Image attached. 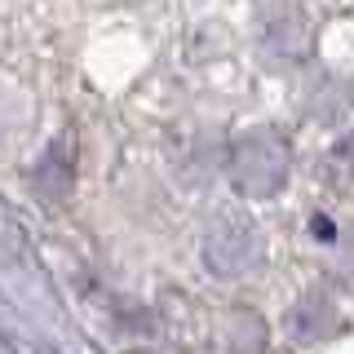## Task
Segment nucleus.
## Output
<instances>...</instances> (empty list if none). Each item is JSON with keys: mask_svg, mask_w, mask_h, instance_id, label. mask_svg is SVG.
<instances>
[{"mask_svg": "<svg viewBox=\"0 0 354 354\" xmlns=\"http://www.w3.org/2000/svg\"><path fill=\"white\" fill-rule=\"evenodd\" d=\"M266 257V243H261V230L252 226L248 213H235V208H221V213L208 221L204 230V261L213 274H248L257 270Z\"/></svg>", "mask_w": 354, "mask_h": 354, "instance_id": "2", "label": "nucleus"}, {"mask_svg": "<svg viewBox=\"0 0 354 354\" xmlns=\"http://www.w3.org/2000/svg\"><path fill=\"white\" fill-rule=\"evenodd\" d=\"M288 173H292L288 142L270 129L243 133L235 142V151H230V182H235L239 195H252V199L279 195L288 186Z\"/></svg>", "mask_w": 354, "mask_h": 354, "instance_id": "1", "label": "nucleus"}]
</instances>
